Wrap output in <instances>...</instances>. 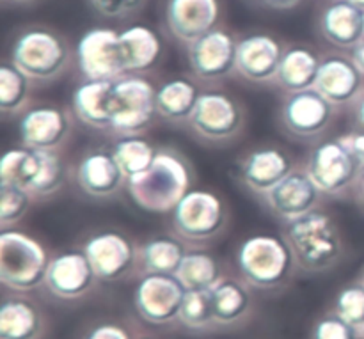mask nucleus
I'll return each mask as SVG.
<instances>
[{
    "mask_svg": "<svg viewBox=\"0 0 364 339\" xmlns=\"http://www.w3.org/2000/svg\"><path fill=\"white\" fill-rule=\"evenodd\" d=\"M313 87L334 107L352 105L364 87V77L350 55L331 53L320 59Z\"/></svg>",
    "mask_w": 364,
    "mask_h": 339,
    "instance_id": "18",
    "label": "nucleus"
},
{
    "mask_svg": "<svg viewBox=\"0 0 364 339\" xmlns=\"http://www.w3.org/2000/svg\"><path fill=\"white\" fill-rule=\"evenodd\" d=\"M347 2L354 4L355 7H359V9H363V11H364V0H347Z\"/></svg>",
    "mask_w": 364,
    "mask_h": 339,
    "instance_id": "48",
    "label": "nucleus"
},
{
    "mask_svg": "<svg viewBox=\"0 0 364 339\" xmlns=\"http://www.w3.org/2000/svg\"><path fill=\"white\" fill-rule=\"evenodd\" d=\"M50 258L46 249L31 235L16 230L0 233V281L16 291H31L46 279Z\"/></svg>",
    "mask_w": 364,
    "mask_h": 339,
    "instance_id": "5",
    "label": "nucleus"
},
{
    "mask_svg": "<svg viewBox=\"0 0 364 339\" xmlns=\"http://www.w3.org/2000/svg\"><path fill=\"white\" fill-rule=\"evenodd\" d=\"M38 0H4V4H14V6H27V4H34Z\"/></svg>",
    "mask_w": 364,
    "mask_h": 339,
    "instance_id": "46",
    "label": "nucleus"
},
{
    "mask_svg": "<svg viewBox=\"0 0 364 339\" xmlns=\"http://www.w3.org/2000/svg\"><path fill=\"white\" fill-rule=\"evenodd\" d=\"M43 333L39 309L23 298H6L0 308V339H38Z\"/></svg>",
    "mask_w": 364,
    "mask_h": 339,
    "instance_id": "28",
    "label": "nucleus"
},
{
    "mask_svg": "<svg viewBox=\"0 0 364 339\" xmlns=\"http://www.w3.org/2000/svg\"><path fill=\"white\" fill-rule=\"evenodd\" d=\"M220 0H164V23L176 41L191 45L219 27Z\"/></svg>",
    "mask_w": 364,
    "mask_h": 339,
    "instance_id": "14",
    "label": "nucleus"
},
{
    "mask_svg": "<svg viewBox=\"0 0 364 339\" xmlns=\"http://www.w3.org/2000/svg\"><path fill=\"white\" fill-rule=\"evenodd\" d=\"M238 39L230 31L215 27L188 46V64L201 82H217L235 71Z\"/></svg>",
    "mask_w": 364,
    "mask_h": 339,
    "instance_id": "13",
    "label": "nucleus"
},
{
    "mask_svg": "<svg viewBox=\"0 0 364 339\" xmlns=\"http://www.w3.org/2000/svg\"><path fill=\"white\" fill-rule=\"evenodd\" d=\"M192 167L176 149L162 148L144 173L127 183L130 198L141 210L149 213H169L192 190Z\"/></svg>",
    "mask_w": 364,
    "mask_h": 339,
    "instance_id": "1",
    "label": "nucleus"
},
{
    "mask_svg": "<svg viewBox=\"0 0 364 339\" xmlns=\"http://www.w3.org/2000/svg\"><path fill=\"white\" fill-rule=\"evenodd\" d=\"M31 78L11 60L0 66V110L4 116H18L28 110Z\"/></svg>",
    "mask_w": 364,
    "mask_h": 339,
    "instance_id": "32",
    "label": "nucleus"
},
{
    "mask_svg": "<svg viewBox=\"0 0 364 339\" xmlns=\"http://www.w3.org/2000/svg\"><path fill=\"white\" fill-rule=\"evenodd\" d=\"M352 114H354V121L359 130H364V87L358 98L352 102Z\"/></svg>",
    "mask_w": 364,
    "mask_h": 339,
    "instance_id": "43",
    "label": "nucleus"
},
{
    "mask_svg": "<svg viewBox=\"0 0 364 339\" xmlns=\"http://www.w3.org/2000/svg\"><path fill=\"white\" fill-rule=\"evenodd\" d=\"M85 339H132V338L123 327L116 325V323H102V325L95 327V329L85 336Z\"/></svg>",
    "mask_w": 364,
    "mask_h": 339,
    "instance_id": "42",
    "label": "nucleus"
},
{
    "mask_svg": "<svg viewBox=\"0 0 364 339\" xmlns=\"http://www.w3.org/2000/svg\"><path fill=\"white\" fill-rule=\"evenodd\" d=\"M32 194L25 188L0 185V226L9 230L11 226L20 222L31 206Z\"/></svg>",
    "mask_w": 364,
    "mask_h": 339,
    "instance_id": "37",
    "label": "nucleus"
},
{
    "mask_svg": "<svg viewBox=\"0 0 364 339\" xmlns=\"http://www.w3.org/2000/svg\"><path fill=\"white\" fill-rule=\"evenodd\" d=\"M174 233L187 242H208L226 226V206L210 190L192 188L173 210Z\"/></svg>",
    "mask_w": 364,
    "mask_h": 339,
    "instance_id": "8",
    "label": "nucleus"
},
{
    "mask_svg": "<svg viewBox=\"0 0 364 339\" xmlns=\"http://www.w3.org/2000/svg\"><path fill=\"white\" fill-rule=\"evenodd\" d=\"M11 63L20 68L31 80L43 84L52 82L70 66V43L53 28L31 25L14 38Z\"/></svg>",
    "mask_w": 364,
    "mask_h": 339,
    "instance_id": "3",
    "label": "nucleus"
},
{
    "mask_svg": "<svg viewBox=\"0 0 364 339\" xmlns=\"http://www.w3.org/2000/svg\"><path fill=\"white\" fill-rule=\"evenodd\" d=\"M322 192L306 169H294L284 180L263 195L270 212L284 222L299 219L318 208Z\"/></svg>",
    "mask_w": 364,
    "mask_h": 339,
    "instance_id": "17",
    "label": "nucleus"
},
{
    "mask_svg": "<svg viewBox=\"0 0 364 339\" xmlns=\"http://www.w3.org/2000/svg\"><path fill=\"white\" fill-rule=\"evenodd\" d=\"M119 45L127 73L141 75L151 70L164 52L162 39L148 25H130L121 31Z\"/></svg>",
    "mask_w": 364,
    "mask_h": 339,
    "instance_id": "25",
    "label": "nucleus"
},
{
    "mask_svg": "<svg viewBox=\"0 0 364 339\" xmlns=\"http://www.w3.org/2000/svg\"><path fill=\"white\" fill-rule=\"evenodd\" d=\"M340 139L343 141V144L350 149V153L355 156L359 167H361V171L364 173V130L350 131V134L343 135V137Z\"/></svg>",
    "mask_w": 364,
    "mask_h": 339,
    "instance_id": "41",
    "label": "nucleus"
},
{
    "mask_svg": "<svg viewBox=\"0 0 364 339\" xmlns=\"http://www.w3.org/2000/svg\"><path fill=\"white\" fill-rule=\"evenodd\" d=\"M212 294L217 325H233L247 315L249 306H251V295L240 281L223 277L212 288Z\"/></svg>",
    "mask_w": 364,
    "mask_h": 339,
    "instance_id": "29",
    "label": "nucleus"
},
{
    "mask_svg": "<svg viewBox=\"0 0 364 339\" xmlns=\"http://www.w3.org/2000/svg\"><path fill=\"white\" fill-rule=\"evenodd\" d=\"M114 80H84L73 92V112L92 130H112Z\"/></svg>",
    "mask_w": 364,
    "mask_h": 339,
    "instance_id": "24",
    "label": "nucleus"
},
{
    "mask_svg": "<svg viewBox=\"0 0 364 339\" xmlns=\"http://www.w3.org/2000/svg\"><path fill=\"white\" fill-rule=\"evenodd\" d=\"M199 96L201 91L191 78H171L156 89V114L167 123L188 124Z\"/></svg>",
    "mask_w": 364,
    "mask_h": 339,
    "instance_id": "26",
    "label": "nucleus"
},
{
    "mask_svg": "<svg viewBox=\"0 0 364 339\" xmlns=\"http://www.w3.org/2000/svg\"><path fill=\"white\" fill-rule=\"evenodd\" d=\"M320 57L315 50L304 45H294L284 48L281 57L277 77L274 84L287 92H299L311 89L318 75Z\"/></svg>",
    "mask_w": 364,
    "mask_h": 339,
    "instance_id": "27",
    "label": "nucleus"
},
{
    "mask_svg": "<svg viewBox=\"0 0 364 339\" xmlns=\"http://www.w3.org/2000/svg\"><path fill=\"white\" fill-rule=\"evenodd\" d=\"M188 127L203 141L230 142L244 128V109L226 92L205 91L199 96Z\"/></svg>",
    "mask_w": 364,
    "mask_h": 339,
    "instance_id": "10",
    "label": "nucleus"
},
{
    "mask_svg": "<svg viewBox=\"0 0 364 339\" xmlns=\"http://www.w3.org/2000/svg\"><path fill=\"white\" fill-rule=\"evenodd\" d=\"M32 158H34V149L25 148V146L6 151L0 163V185H11V187H20L27 190Z\"/></svg>",
    "mask_w": 364,
    "mask_h": 339,
    "instance_id": "36",
    "label": "nucleus"
},
{
    "mask_svg": "<svg viewBox=\"0 0 364 339\" xmlns=\"http://www.w3.org/2000/svg\"><path fill=\"white\" fill-rule=\"evenodd\" d=\"M178 320L192 330H203L217 325L215 313H213L212 288L185 291Z\"/></svg>",
    "mask_w": 364,
    "mask_h": 339,
    "instance_id": "35",
    "label": "nucleus"
},
{
    "mask_svg": "<svg viewBox=\"0 0 364 339\" xmlns=\"http://www.w3.org/2000/svg\"><path fill=\"white\" fill-rule=\"evenodd\" d=\"M361 283L364 284V274H363V277H361Z\"/></svg>",
    "mask_w": 364,
    "mask_h": 339,
    "instance_id": "49",
    "label": "nucleus"
},
{
    "mask_svg": "<svg viewBox=\"0 0 364 339\" xmlns=\"http://www.w3.org/2000/svg\"><path fill=\"white\" fill-rule=\"evenodd\" d=\"M237 265L251 286L272 290L288 281L295 258L284 238L274 235H252L237 251Z\"/></svg>",
    "mask_w": 364,
    "mask_h": 339,
    "instance_id": "4",
    "label": "nucleus"
},
{
    "mask_svg": "<svg viewBox=\"0 0 364 339\" xmlns=\"http://www.w3.org/2000/svg\"><path fill=\"white\" fill-rule=\"evenodd\" d=\"M336 109L315 87L288 92L279 107V123L290 137L316 141L333 124Z\"/></svg>",
    "mask_w": 364,
    "mask_h": 339,
    "instance_id": "9",
    "label": "nucleus"
},
{
    "mask_svg": "<svg viewBox=\"0 0 364 339\" xmlns=\"http://www.w3.org/2000/svg\"><path fill=\"white\" fill-rule=\"evenodd\" d=\"M361 330L333 313L318 320L313 329L311 339H361Z\"/></svg>",
    "mask_w": 364,
    "mask_h": 339,
    "instance_id": "40",
    "label": "nucleus"
},
{
    "mask_svg": "<svg viewBox=\"0 0 364 339\" xmlns=\"http://www.w3.org/2000/svg\"><path fill=\"white\" fill-rule=\"evenodd\" d=\"M294 171L291 158L279 148H258L249 151L240 162L238 176L251 192L265 195Z\"/></svg>",
    "mask_w": 364,
    "mask_h": 339,
    "instance_id": "21",
    "label": "nucleus"
},
{
    "mask_svg": "<svg viewBox=\"0 0 364 339\" xmlns=\"http://www.w3.org/2000/svg\"><path fill=\"white\" fill-rule=\"evenodd\" d=\"M363 333H364V330H363Z\"/></svg>",
    "mask_w": 364,
    "mask_h": 339,
    "instance_id": "50",
    "label": "nucleus"
},
{
    "mask_svg": "<svg viewBox=\"0 0 364 339\" xmlns=\"http://www.w3.org/2000/svg\"><path fill=\"white\" fill-rule=\"evenodd\" d=\"M174 276L180 279L185 290H205V288H213L219 283L220 267L212 254L206 252H187L181 259Z\"/></svg>",
    "mask_w": 364,
    "mask_h": 339,
    "instance_id": "34",
    "label": "nucleus"
},
{
    "mask_svg": "<svg viewBox=\"0 0 364 339\" xmlns=\"http://www.w3.org/2000/svg\"><path fill=\"white\" fill-rule=\"evenodd\" d=\"M18 131L25 148L57 151L70 137L71 117L55 105L32 107L21 114Z\"/></svg>",
    "mask_w": 364,
    "mask_h": 339,
    "instance_id": "16",
    "label": "nucleus"
},
{
    "mask_svg": "<svg viewBox=\"0 0 364 339\" xmlns=\"http://www.w3.org/2000/svg\"><path fill=\"white\" fill-rule=\"evenodd\" d=\"M75 57L85 80H116L127 75L119 32L110 27L87 28L78 39Z\"/></svg>",
    "mask_w": 364,
    "mask_h": 339,
    "instance_id": "11",
    "label": "nucleus"
},
{
    "mask_svg": "<svg viewBox=\"0 0 364 339\" xmlns=\"http://www.w3.org/2000/svg\"><path fill=\"white\" fill-rule=\"evenodd\" d=\"M318 32L341 50H354L364 41V11L347 0H329L318 13Z\"/></svg>",
    "mask_w": 364,
    "mask_h": 339,
    "instance_id": "22",
    "label": "nucleus"
},
{
    "mask_svg": "<svg viewBox=\"0 0 364 339\" xmlns=\"http://www.w3.org/2000/svg\"><path fill=\"white\" fill-rule=\"evenodd\" d=\"M283 238L294 252L295 263L308 272L331 270L343 256L340 230L318 208L287 222Z\"/></svg>",
    "mask_w": 364,
    "mask_h": 339,
    "instance_id": "2",
    "label": "nucleus"
},
{
    "mask_svg": "<svg viewBox=\"0 0 364 339\" xmlns=\"http://www.w3.org/2000/svg\"><path fill=\"white\" fill-rule=\"evenodd\" d=\"M259 2H262L263 6L270 7V9L284 11V9H291V7L299 6L302 0H259Z\"/></svg>",
    "mask_w": 364,
    "mask_h": 339,
    "instance_id": "44",
    "label": "nucleus"
},
{
    "mask_svg": "<svg viewBox=\"0 0 364 339\" xmlns=\"http://www.w3.org/2000/svg\"><path fill=\"white\" fill-rule=\"evenodd\" d=\"M96 272L85 252L70 251L50 259L45 284L55 297L73 301L92 288Z\"/></svg>",
    "mask_w": 364,
    "mask_h": 339,
    "instance_id": "20",
    "label": "nucleus"
},
{
    "mask_svg": "<svg viewBox=\"0 0 364 339\" xmlns=\"http://www.w3.org/2000/svg\"><path fill=\"white\" fill-rule=\"evenodd\" d=\"M283 52V45L267 32L242 36L237 41L235 71L252 84L276 82Z\"/></svg>",
    "mask_w": 364,
    "mask_h": 339,
    "instance_id": "15",
    "label": "nucleus"
},
{
    "mask_svg": "<svg viewBox=\"0 0 364 339\" xmlns=\"http://www.w3.org/2000/svg\"><path fill=\"white\" fill-rule=\"evenodd\" d=\"M84 252L95 269L96 277L103 281H116L132 269L137 259L134 244L116 231H103L89 238Z\"/></svg>",
    "mask_w": 364,
    "mask_h": 339,
    "instance_id": "19",
    "label": "nucleus"
},
{
    "mask_svg": "<svg viewBox=\"0 0 364 339\" xmlns=\"http://www.w3.org/2000/svg\"><path fill=\"white\" fill-rule=\"evenodd\" d=\"M110 153H112L119 169L123 171L124 178L130 180V178L144 173L155 162L159 149L148 139H142L139 135H123L112 146Z\"/></svg>",
    "mask_w": 364,
    "mask_h": 339,
    "instance_id": "33",
    "label": "nucleus"
},
{
    "mask_svg": "<svg viewBox=\"0 0 364 339\" xmlns=\"http://www.w3.org/2000/svg\"><path fill=\"white\" fill-rule=\"evenodd\" d=\"M355 187H358L359 195H361V199L364 201V173L361 174V176H359V180H358V183H355Z\"/></svg>",
    "mask_w": 364,
    "mask_h": 339,
    "instance_id": "47",
    "label": "nucleus"
},
{
    "mask_svg": "<svg viewBox=\"0 0 364 339\" xmlns=\"http://www.w3.org/2000/svg\"><path fill=\"white\" fill-rule=\"evenodd\" d=\"M89 6L103 18L110 20H128L144 9L148 0H87Z\"/></svg>",
    "mask_w": 364,
    "mask_h": 339,
    "instance_id": "39",
    "label": "nucleus"
},
{
    "mask_svg": "<svg viewBox=\"0 0 364 339\" xmlns=\"http://www.w3.org/2000/svg\"><path fill=\"white\" fill-rule=\"evenodd\" d=\"M334 313L338 316L354 325L363 333L364 330V284L359 283L350 284L343 288L338 294L336 304H334Z\"/></svg>",
    "mask_w": 364,
    "mask_h": 339,
    "instance_id": "38",
    "label": "nucleus"
},
{
    "mask_svg": "<svg viewBox=\"0 0 364 339\" xmlns=\"http://www.w3.org/2000/svg\"><path fill=\"white\" fill-rule=\"evenodd\" d=\"M64 163L57 151L34 149L31 176H28L27 190L32 198H48L60 190L64 185Z\"/></svg>",
    "mask_w": 364,
    "mask_h": 339,
    "instance_id": "30",
    "label": "nucleus"
},
{
    "mask_svg": "<svg viewBox=\"0 0 364 339\" xmlns=\"http://www.w3.org/2000/svg\"><path fill=\"white\" fill-rule=\"evenodd\" d=\"M187 254L181 242L169 237H155L137 249V259L146 274H176Z\"/></svg>",
    "mask_w": 364,
    "mask_h": 339,
    "instance_id": "31",
    "label": "nucleus"
},
{
    "mask_svg": "<svg viewBox=\"0 0 364 339\" xmlns=\"http://www.w3.org/2000/svg\"><path fill=\"white\" fill-rule=\"evenodd\" d=\"M112 130L117 135H139L151 124L156 114V87L137 73L114 80Z\"/></svg>",
    "mask_w": 364,
    "mask_h": 339,
    "instance_id": "6",
    "label": "nucleus"
},
{
    "mask_svg": "<svg viewBox=\"0 0 364 339\" xmlns=\"http://www.w3.org/2000/svg\"><path fill=\"white\" fill-rule=\"evenodd\" d=\"M185 288L174 274H146L135 288V308L149 323H171L180 316Z\"/></svg>",
    "mask_w": 364,
    "mask_h": 339,
    "instance_id": "12",
    "label": "nucleus"
},
{
    "mask_svg": "<svg viewBox=\"0 0 364 339\" xmlns=\"http://www.w3.org/2000/svg\"><path fill=\"white\" fill-rule=\"evenodd\" d=\"M77 181L82 192L95 199L114 198L128 183L112 153L100 149L82 156L77 167Z\"/></svg>",
    "mask_w": 364,
    "mask_h": 339,
    "instance_id": "23",
    "label": "nucleus"
},
{
    "mask_svg": "<svg viewBox=\"0 0 364 339\" xmlns=\"http://www.w3.org/2000/svg\"><path fill=\"white\" fill-rule=\"evenodd\" d=\"M304 169L322 194L334 198L347 194L363 174L355 156L340 137L316 144Z\"/></svg>",
    "mask_w": 364,
    "mask_h": 339,
    "instance_id": "7",
    "label": "nucleus"
},
{
    "mask_svg": "<svg viewBox=\"0 0 364 339\" xmlns=\"http://www.w3.org/2000/svg\"><path fill=\"white\" fill-rule=\"evenodd\" d=\"M350 57H352V60L355 63V66H358V70L361 71L363 77H364V41L359 43V45L352 50Z\"/></svg>",
    "mask_w": 364,
    "mask_h": 339,
    "instance_id": "45",
    "label": "nucleus"
}]
</instances>
